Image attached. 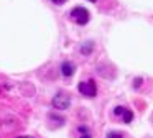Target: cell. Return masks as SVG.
I'll use <instances>...</instances> for the list:
<instances>
[{"label":"cell","instance_id":"cell-13","mask_svg":"<svg viewBox=\"0 0 153 138\" xmlns=\"http://www.w3.org/2000/svg\"><path fill=\"white\" fill-rule=\"evenodd\" d=\"M89 2H97V0H89Z\"/></svg>","mask_w":153,"mask_h":138},{"label":"cell","instance_id":"cell-8","mask_svg":"<svg viewBox=\"0 0 153 138\" xmlns=\"http://www.w3.org/2000/svg\"><path fill=\"white\" fill-rule=\"evenodd\" d=\"M142 82H143V81H142V79H140V77H137V79H135V81H133V85H135V89H138V87H140V85H142Z\"/></svg>","mask_w":153,"mask_h":138},{"label":"cell","instance_id":"cell-5","mask_svg":"<svg viewBox=\"0 0 153 138\" xmlns=\"http://www.w3.org/2000/svg\"><path fill=\"white\" fill-rule=\"evenodd\" d=\"M61 72H63V76H66V77L73 76L74 74V64L69 61H64L63 64H61Z\"/></svg>","mask_w":153,"mask_h":138},{"label":"cell","instance_id":"cell-7","mask_svg":"<svg viewBox=\"0 0 153 138\" xmlns=\"http://www.w3.org/2000/svg\"><path fill=\"white\" fill-rule=\"evenodd\" d=\"M107 138H123V135L119 133V131H110V133L107 135Z\"/></svg>","mask_w":153,"mask_h":138},{"label":"cell","instance_id":"cell-3","mask_svg":"<svg viewBox=\"0 0 153 138\" xmlns=\"http://www.w3.org/2000/svg\"><path fill=\"white\" fill-rule=\"evenodd\" d=\"M71 18L77 23V25H86L89 22V12L82 7H76L71 10Z\"/></svg>","mask_w":153,"mask_h":138},{"label":"cell","instance_id":"cell-6","mask_svg":"<svg viewBox=\"0 0 153 138\" xmlns=\"http://www.w3.org/2000/svg\"><path fill=\"white\" fill-rule=\"evenodd\" d=\"M92 46H94V43H92V41L84 43L82 48H81V53H82V54H91V53H92Z\"/></svg>","mask_w":153,"mask_h":138},{"label":"cell","instance_id":"cell-2","mask_svg":"<svg viewBox=\"0 0 153 138\" xmlns=\"http://www.w3.org/2000/svg\"><path fill=\"white\" fill-rule=\"evenodd\" d=\"M51 104H53V107L58 108V110H66V108L71 105V99H69V95L64 94V92H58V94L53 97Z\"/></svg>","mask_w":153,"mask_h":138},{"label":"cell","instance_id":"cell-4","mask_svg":"<svg viewBox=\"0 0 153 138\" xmlns=\"http://www.w3.org/2000/svg\"><path fill=\"white\" fill-rule=\"evenodd\" d=\"M114 115L119 117V118H122L123 123H130V122L133 120V114L128 110V108H125V107H115L114 108Z\"/></svg>","mask_w":153,"mask_h":138},{"label":"cell","instance_id":"cell-9","mask_svg":"<svg viewBox=\"0 0 153 138\" xmlns=\"http://www.w3.org/2000/svg\"><path fill=\"white\" fill-rule=\"evenodd\" d=\"M79 131H81V133H89V128H87L86 125H81V127H79Z\"/></svg>","mask_w":153,"mask_h":138},{"label":"cell","instance_id":"cell-12","mask_svg":"<svg viewBox=\"0 0 153 138\" xmlns=\"http://www.w3.org/2000/svg\"><path fill=\"white\" fill-rule=\"evenodd\" d=\"M15 138H33V137H15Z\"/></svg>","mask_w":153,"mask_h":138},{"label":"cell","instance_id":"cell-11","mask_svg":"<svg viewBox=\"0 0 153 138\" xmlns=\"http://www.w3.org/2000/svg\"><path fill=\"white\" fill-rule=\"evenodd\" d=\"M81 138H91V135H89V133H84V135H82V137H81Z\"/></svg>","mask_w":153,"mask_h":138},{"label":"cell","instance_id":"cell-1","mask_svg":"<svg viewBox=\"0 0 153 138\" xmlns=\"http://www.w3.org/2000/svg\"><path fill=\"white\" fill-rule=\"evenodd\" d=\"M77 91H79L84 97H96L97 95V85H96V82H94L92 79H89V81L79 82Z\"/></svg>","mask_w":153,"mask_h":138},{"label":"cell","instance_id":"cell-10","mask_svg":"<svg viewBox=\"0 0 153 138\" xmlns=\"http://www.w3.org/2000/svg\"><path fill=\"white\" fill-rule=\"evenodd\" d=\"M54 3H56V5H63L64 2H66V0H53Z\"/></svg>","mask_w":153,"mask_h":138}]
</instances>
